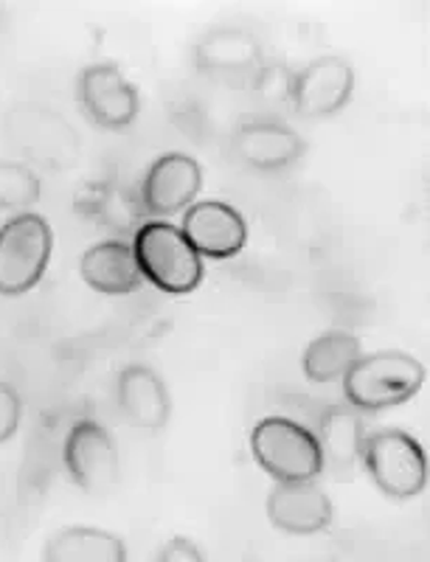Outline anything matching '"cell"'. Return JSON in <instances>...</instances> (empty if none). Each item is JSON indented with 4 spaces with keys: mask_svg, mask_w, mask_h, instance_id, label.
<instances>
[{
    "mask_svg": "<svg viewBox=\"0 0 430 562\" xmlns=\"http://www.w3.org/2000/svg\"><path fill=\"white\" fill-rule=\"evenodd\" d=\"M79 270H82L84 284L102 295H129L144 284L133 245L122 243V239H104V243L90 245L82 254Z\"/></svg>",
    "mask_w": 430,
    "mask_h": 562,
    "instance_id": "cell-17",
    "label": "cell"
},
{
    "mask_svg": "<svg viewBox=\"0 0 430 562\" xmlns=\"http://www.w3.org/2000/svg\"><path fill=\"white\" fill-rule=\"evenodd\" d=\"M54 250L52 225L23 211L0 225V295H23L48 270Z\"/></svg>",
    "mask_w": 430,
    "mask_h": 562,
    "instance_id": "cell-4",
    "label": "cell"
},
{
    "mask_svg": "<svg viewBox=\"0 0 430 562\" xmlns=\"http://www.w3.org/2000/svg\"><path fill=\"white\" fill-rule=\"evenodd\" d=\"M341 383L352 408L360 414H377L417 396L425 383V366L408 351H374L360 355Z\"/></svg>",
    "mask_w": 430,
    "mask_h": 562,
    "instance_id": "cell-1",
    "label": "cell"
},
{
    "mask_svg": "<svg viewBox=\"0 0 430 562\" xmlns=\"http://www.w3.org/2000/svg\"><path fill=\"white\" fill-rule=\"evenodd\" d=\"M360 355H363V346H360L358 335L347 333V329H329V333L309 340L307 349H304L302 369L309 383H338Z\"/></svg>",
    "mask_w": 430,
    "mask_h": 562,
    "instance_id": "cell-20",
    "label": "cell"
},
{
    "mask_svg": "<svg viewBox=\"0 0 430 562\" xmlns=\"http://www.w3.org/2000/svg\"><path fill=\"white\" fill-rule=\"evenodd\" d=\"M315 439L321 448L324 467L332 464L335 470H352L363 453L366 425L360 419V411L352 405H329L318 416Z\"/></svg>",
    "mask_w": 430,
    "mask_h": 562,
    "instance_id": "cell-18",
    "label": "cell"
},
{
    "mask_svg": "<svg viewBox=\"0 0 430 562\" xmlns=\"http://www.w3.org/2000/svg\"><path fill=\"white\" fill-rule=\"evenodd\" d=\"M251 453L276 481H315L324 470V456L313 430L287 416L257 422L251 430Z\"/></svg>",
    "mask_w": 430,
    "mask_h": 562,
    "instance_id": "cell-3",
    "label": "cell"
},
{
    "mask_svg": "<svg viewBox=\"0 0 430 562\" xmlns=\"http://www.w3.org/2000/svg\"><path fill=\"white\" fill-rule=\"evenodd\" d=\"M231 149L248 169L282 172L304 155V138L276 119H253L239 124L231 138Z\"/></svg>",
    "mask_w": 430,
    "mask_h": 562,
    "instance_id": "cell-12",
    "label": "cell"
},
{
    "mask_svg": "<svg viewBox=\"0 0 430 562\" xmlns=\"http://www.w3.org/2000/svg\"><path fill=\"white\" fill-rule=\"evenodd\" d=\"M79 104L90 122L102 130H127L142 113V97L116 65L97 63L79 74Z\"/></svg>",
    "mask_w": 430,
    "mask_h": 562,
    "instance_id": "cell-6",
    "label": "cell"
},
{
    "mask_svg": "<svg viewBox=\"0 0 430 562\" xmlns=\"http://www.w3.org/2000/svg\"><path fill=\"white\" fill-rule=\"evenodd\" d=\"M45 562H124L127 549L116 535L97 526H71L43 546Z\"/></svg>",
    "mask_w": 430,
    "mask_h": 562,
    "instance_id": "cell-19",
    "label": "cell"
},
{
    "mask_svg": "<svg viewBox=\"0 0 430 562\" xmlns=\"http://www.w3.org/2000/svg\"><path fill=\"white\" fill-rule=\"evenodd\" d=\"M360 461L377 490L386 492L388 498H417L428 484V461L422 445L405 430L388 428L366 434Z\"/></svg>",
    "mask_w": 430,
    "mask_h": 562,
    "instance_id": "cell-5",
    "label": "cell"
},
{
    "mask_svg": "<svg viewBox=\"0 0 430 562\" xmlns=\"http://www.w3.org/2000/svg\"><path fill=\"white\" fill-rule=\"evenodd\" d=\"M20 414H23V403H20L18 391L0 380V445L14 436L20 425Z\"/></svg>",
    "mask_w": 430,
    "mask_h": 562,
    "instance_id": "cell-23",
    "label": "cell"
},
{
    "mask_svg": "<svg viewBox=\"0 0 430 562\" xmlns=\"http://www.w3.org/2000/svg\"><path fill=\"white\" fill-rule=\"evenodd\" d=\"M194 65L200 74L228 85H248L262 68V45L251 32L237 26H219L194 45Z\"/></svg>",
    "mask_w": 430,
    "mask_h": 562,
    "instance_id": "cell-10",
    "label": "cell"
},
{
    "mask_svg": "<svg viewBox=\"0 0 430 562\" xmlns=\"http://www.w3.org/2000/svg\"><path fill=\"white\" fill-rule=\"evenodd\" d=\"M73 209L79 217L116 234V237H133L135 231L149 220L138 192L118 180H93V183L82 186L73 198Z\"/></svg>",
    "mask_w": 430,
    "mask_h": 562,
    "instance_id": "cell-13",
    "label": "cell"
},
{
    "mask_svg": "<svg viewBox=\"0 0 430 562\" xmlns=\"http://www.w3.org/2000/svg\"><path fill=\"white\" fill-rule=\"evenodd\" d=\"M63 461L73 484L90 495L113 490L118 479V450L108 430L93 419H79L65 436Z\"/></svg>",
    "mask_w": 430,
    "mask_h": 562,
    "instance_id": "cell-7",
    "label": "cell"
},
{
    "mask_svg": "<svg viewBox=\"0 0 430 562\" xmlns=\"http://www.w3.org/2000/svg\"><path fill=\"white\" fill-rule=\"evenodd\" d=\"M203 189V169L192 155L167 153L155 160L138 189L147 217H169L194 205Z\"/></svg>",
    "mask_w": 430,
    "mask_h": 562,
    "instance_id": "cell-9",
    "label": "cell"
},
{
    "mask_svg": "<svg viewBox=\"0 0 430 562\" xmlns=\"http://www.w3.org/2000/svg\"><path fill=\"white\" fill-rule=\"evenodd\" d=\"M133 254L144 281L169 295H186L206 276L203 256L192 248L186 234L172 223L147 220L133 234Z\"/></svg>",
    "mask_w": 430,
    "mask_h": 562,
    "instance_id": "cell-2",
    "label": "cell"
},
{
    "mask_svg": "<svg viewBox=\"0 0 430 562\" xmlns=\"http://www.w3.org/2000/svg\"><path fill=\"white\" fill-rule=\"evenodd\" d=\"M116 400L124 419L135 425V428L161 430L169 422L172 403H169L167 383L149 366L135 363L118 374Z\"/></svg>",
    "mask_w": 430,
    "mask_h": 562,
    "instance_id": "cell-16",
    "label": "cell"
},
{
    "mask_svg": "<svg viewBox=\"0 0 430 562\" xmlns=\"http://www.w3.org/2000/svg\"><path fill=\"white\" fill-rule=\"evenodd\" d=\"M354 90V68L343 57H318L296 70L290 110L304 119H327L341 113Z\"/></svg>",
    "mask_w": 430,
    "mask_h": 562,
    "instance_id": "cell-8",
    "label": "cell"
},
{
    "mask_svg": "<svg viewBox=\"0 0 430 562\" xmlns=\"http://www.w3.org/2000/svg\"><path fill=\"white\" fill-rule=\"evenodd\" d=\"M39 200V178L18 160H0V209L26 211Z\"/></svg>",
    "mask_w": 430,
    "mask_h": 562,
    "instance_id": "cell-22",
    "label": "cell"
},
{
    "mask_svg": "<svg viewBox=\"0 0 430 562\" xmlns=\"http://www.w3.org/2000/svg\"><path fill=\"white\" fill-rule=\"evenodd\" d=\"M9 135L20 153L39 160L45 167H63L73 160L79 140L73 130L57 113L43 108H23L9 119Z\"/></svg>",
    "mask_w": 430,
    "mask_h": 562,
    "instance_id": "cell-15",
    "label": "cell"
},
{
    "mask_svg": "<svg viewBox=\"0 0 430 562\" xmlns=\"http://www.w3.org/2000/svg\"><path fill=\"white\" fill-rule=\"evenodd\" d=\"M268 518L284 535H318L332 524V501L315 481H279L268 495Z\"/></svg>",
    "mask_w": 430,
    "mask_h": 562,
    "instance_id": "cell-14",
    "label": "cell"
},
{
    "mask_svg": "<svg viewBox=\"0 0 430 562\" xmlns=\"http://www.w3.org/2000/svg\"><path fill=\"white\" fill-rule=\"evenodd\" d=\"M155 560L158 562H203L206 560V554L197 549V546L192 543V540H186V537H172L167 546H163L158 554H155Z\"/></svg>",
    "mask_w": 430,
    "mask_h": 562,
    "instance_id": "cell-24",
    "label": "cell"
},
{
    "mask_svg": "<svg viewBox=\"0 0 430 562\" xmlns=\"http://www.w3.org/2000/svg\"><path fill=\"white\" fill-rule=\"evenodd\" d=\"M180 231L192 248L206 259H231L248 243V223L234 205L223 200H203L189 205Z\"/></svg>",
    "mask_w": 430,
    "mask_h": 562,
    "instance_id": "cell-11",
    "label": "cell"
},
{
    "mask_svg": "<svg viewBox=\"0 0 430 562\" xmlns=\"http://www.w3.org/2000/svg\"><path fill=\"white\" fill-rule=\"evenodd\" d=\"M293 85H296V70L284 63H262V68L253 74L248 82L253 99L268 110L290 108L293 102Z\"/></svg>",
    "mask_w": 430,
    "mask_h": 562,
    "instance_id": "cell-21",
    "label": "cell"
}]
</instances>
